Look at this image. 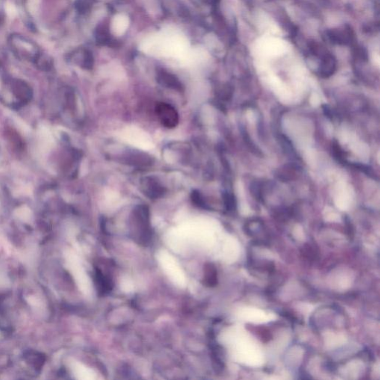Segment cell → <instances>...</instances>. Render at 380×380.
I'll return each instance as SVG.
<instances>
[{"label":"cell","mask_w":380,"mask_h":380,"mask_svg":"<svg viewBox=\"0 0 380 380\" xmlns=\"http://www.w3.org/2000/svg\"><path fill=\"white\" fill-rule=\"evenodd\" d=\"M131 223L132 231L137 242L144 245L149 243L152 238V232L147 207L141 205L134 209Z\"/></svg>","instance_id":"cell-1"},{"label":"cell","mask_w":380,"mask_h":380,"mask_svg":"<svg viewBox=\"0 0 380 380\" xmlns=\"http://www.w3.org/2000/svg\"><path fill=\"white\" fill-rule=\"evenodd\" d=\"M11 51L25 57H34L38 55L40 50L34 42L19 35H11L9 39Z\"/></svg>","instance_id":"cell-2"},{"label":"cell","mask_w":380,"mask_h":380,"mask_svg":"<svg viewBox=\"0 0 380 380\" xmlns=\"http://www.w3.org/2000/svg\"><path fill=\"white\" fill-rule=\"evenodd\" d=\"M155 113L160 123L166 128L173 129L178 125L179 115L171 105L160 103L156 106Z\"/></svg>","instance_id":"cell-3"},{"label":"cell","mask_w":380,"mask_h":380,"mask_svg":"<svg viewBox=\"0 0 380 380\" xmlns=\"http://www.w3.org/2000/svg\"><path fill=\"white\" fill-rule=\"evenodd\" d=\"M157 80L162 86L166 87V88H171V89L178 91H183V85L178 80V77L164 69L157 72Z\"/></svg>","instance_id":"cell-4"},{"label":"cell","mask_w":380,"mask_h":380,"mask_svg":"<svg viewBox=\"0 0 380 380\" xmlns=\"http://www.w3.org/2000/svg\"><path fill=\"white\" fill-rule=\"evenodd\" d=\"M94 281L97 290L100 295H106L110 292L113 288V281L108 275L98 267H95Z\"/></svg>","instance_id":"cell-5"},{"label":"cell","mask_w":380,"mask_h":380,"mask_svg":"<svg viewBox=\"0 0 380 380\" xmlns=\"http://www.w3.org/2000/svg\"><path fill=\"white\" fill-rule=\"evenodd\" d=\"M142 188L145 195L150 199H159L165 193L164 186L152 178H145L142 182Z\"/></svg>","instance_id":"cell-6"},{"label":"cell","mask_w":380,"mask_h":380,"mask_svg":"<svg viewBox=\"0 0 380 380\" xmlns=\"http://www.w3.org/2000/svg\"><path fill=\"white\" fill-rule=\"evenodd\" d=\"M336 69V59L332 54H327L325 52L322 57L321 64L319 68V73L320 76L323 77L331 76L334 73Z\"/></svg>","instance_id":"cell-7"},{"label":"cell","mask_w":380,"mask_h":380,"mask_svg":"<svg viewBox=\"0 0 380 380\" xmlns=\"http://www.w3.org/2000/svg\"><path fill=\"white\" fill-rule=\"evenodd\" d=\"M328 38L332 43L337 44H346L352 41L354 35L350 29L344 30H333L328 33Z\"/></svg>","instance_id":"cell-8"},{"label":"cell","mask_w":380,"mask_h":380,"mask_svg":"<svg viewBox=\"0 0 380 380\" xmlns=\"http://www.w3.org/2000/svg\"><path fill=\"white\" fill-rule=\"evenodd\" d=\"M204 284L207 287H215L218 284V274L212 264H207L204 267Z\"/></svg>","instance_id":"cell-9"},{"label":"cell","mask_w":380,"mask_h":380,"mask_svg":"<svg viewBox=\"0 0 380 380\" xmlns=\"http://www.w3.org/2000/svg\"><path fill=\"white\" fill-rule=\"evenodd\" d=\"M97 40L103 45L109 44L111 38L109 31L106 25H101L97 30Z\"/></svg>","instance_id":"cell-10"},{"label":"cell","mask_w":380,"mask_h":380,"mask_svg":"<svg viewBox=\"0 0 380 380\" xmlns=\"http://www.w3.org/2000/svg\"><path fill=\"white\" fill-rule=\"evenodd\" d=\"M225 204L228 210H233L236 207V201L232 195L227 193L225 196Z\"/></svg>","instance_id":"cell-11"},{"label":"cell","mask_w":380,"mask_h":380,"mask_svg":"<svg viewBox=\"0 0 380 380\" xmlns=\"http://www.w3.org/2000/svg\"><path fill=\"white\" fill-rule=\"evenodd\" d=\"M302 252H303L302 254H303L304 257L307 258V259H314L316 257V252H315V249L308 244L304 246Z\"/></svg>","instance_id":"cell-12"},{"label":"cell","mask_w":380,"mask_h":380,"mask_svg":"<svg viewBox=\"0 0 380 380\" xmlns=\"http://www.w3.org/2000/svg\"><path fill=\"white\" fill-rule=\"evenodd\" d=\"M91 5V0H78L77 3V8L81 12H85Z\"/></svg>","instance_id":"cell-13"},{"label":"cell","mask_w":380,"mask_h":380,"mask_svg":"<svg viewBox=\"0 0 380 380\" xmlns=\"http://www.w3.org/2000/svg\"><path fill=\"white\" fill-rule=\"evenodd\" d=\"M192 198H193V201H194L195 204H197L199 207H206L204 200H203L199 192H193V194H192Z\"/></svg>","instance_id":"cell-14"}]
</instances>
